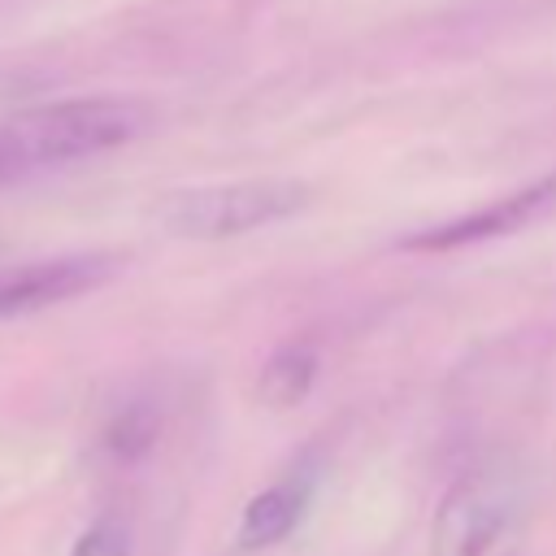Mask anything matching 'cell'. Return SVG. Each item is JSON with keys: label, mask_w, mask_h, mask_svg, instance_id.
I'll list each match as a JSON object with an SVG mask.
<instances>
[{"label": "cell", "mask_w": 556, "mask_h": 556, "mask_svg": "<svg viewBox=\"0 0 556 556\" xmlns=\"http://www.w3.org/2000/svg\"><path fill=\"white\" fill-rule=\"evenodd\" d=\"M148 126L143 104L122 96H83L26 109L0 122V187L39 169H61L126 148Z\"/></svg>", "instance_id": "cell-1"}, {"label": "cell", "mask_w": 556, "mask_h": 556, "mask_svg": "<svg viewBox=\"0 0 556 556\" xmlns=\"http://www.w3.org/2000/svg\"><path fill=\"white\" fill-rule=\"evenodd\" d=\"M308 187L295 178H243L182 187L156 200V226L174 239H239L304 213Z\"/></svg>", "instance_id": "cell-2"}, {"label": "cell", "mask_w": 556, "mask_h": 556, "mask_svg": "<svg viewBox=\"0 0 556 556\" xmlns=\"http://www.w3.org/2000/svg\"><path fill=\"white\" fill-rule=\"evenodd\" d=\"M113 269H117V256H104V252H74V256L9 265L0 269V317H26L52 304L78 300L83 291L109 282Z\"/></svg>", "instance_id": "cell-3"}, {"label": "cell", "mask_w": 556, "mask_h": 556, "mask_svg": "<svg viewBox=\"0 0 556 556\" xmlns=\"http://www.w3.org/2000/svg\"><path fill=\"white\" fill-rule=\"evenodd\" d=\"M547 208H556V174L504 195V200H491V204H478L469 213H456L430 230H417L408 235L400 248L404 252H447V248H469V243H486V239H500V235H513L521 226H530L534 217H543Z\"/></svg>", "instance_id": "cell-4"}, {"label": "cell", "mask_w": 556, "mask_h": 556, "mask_svg": "<svg viewBox=\"0 0 556 556\" xmlns=\"http://www.w3.org/2000/svg\"><path fill=\"white\" fill-rule=\"evenodd\" d=\"M504 521H508V491L486 473L460 478L434 513L430 552L434 556H482L500 539Z\"/></svg>", "instance_id": "cell-5"}, {"label": "cell", "mask_w": 556, "mask_h": 556, "mask_svg": "<svg viewBox=\"0 0 556 556\" xmlns=\"http://www.w3.org/2000/svg\"><path fill=\"white\" fill-rule=\"evenodd\" d=\"M308 500H313V482L304 473H291L282 482H269L265 491H256L243 513H239V526H235V543L239 552H265L274 543H282L308 513Z\"/></svg>", "instance_id": "cell-6"}, {"label": "cell", "mask_w": 556, "mask_h": 556, "mask_svg": "<svg viewBox=\"0 0 556 556\" xmlns=\"http://www.w3.org/2000/svg\"><path fill=\"white\" fill-rule=\"evenodd\" d=\"M313 378H317V352H313L308 343H282V348L261 365L256 395H261V404H269V408H295V404H304V395L313 391Z\"/></svg>", "instance_id": "cell-7"}, {"label": "cell", "mask_w": 556, "mask_h": 556, "mask_svg": "<svg viewBox=\"0 0 556 556\" xmlns=\"http://www.w3.org/2000/svg\"><path fill=\"white\" fill-rule=\"evenodd\" d=\"M156 430H161V417L148 408V404H126L122 413L109 417V426L100 430V447L109 460L117 465H135L152 452L156 443Z\"/></svg>", "instance_id": "cell-8"}, {"label": "cell", "mask_w": 556, "mask_h": 556, "mask_svg": "<svg viewBox=\"0 0 556 556\" xmlns=\"http://www.w3.org/2000/svg\"><path fill=\"white\" fill-rule=\"evenodd\" d=\"M70 556H130V534H126L122 521L100 517V521H91V526L74 539Z\"/></svg>", "instance_id": "cell-9"}]
</instances>
